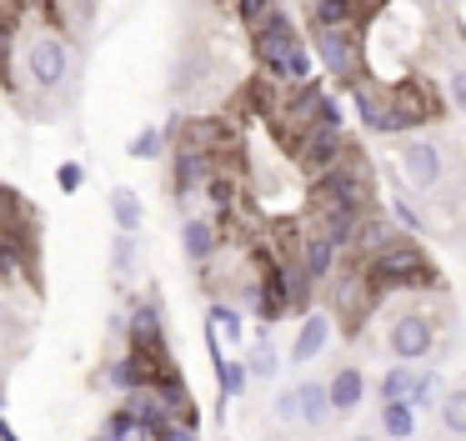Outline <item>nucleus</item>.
<instances>
[{
	"instance_id": "obj_1",
	"label": "nucleus",
	"mask_w": 466,
	"mask_h": 441,
	"mask_svg": "<svg viewBox=\"0 0 466 441\" xmlns=\"http://www.w3.org/2000/svg\"><path fill=\"white\" fill-rule=\"evenodd\" d=\"M361 276H366V286H371L376 301H386V296H436V291H441V271H436V261L426 256V246L416 236H396L391 246L366 256Z\"/></svg>"
},
{
	"instance_id": "obj_2",
	"label": "nucleus",
	"mask_w": 466,
	"mask_h": 441,
	"mask_svg": "<svg viewBox=\"0 0 466 441\" xmlns=\"http://www.w3.org/2000/svg\"><path fill=\"white\" fill-rule=\"evenodd\" d=\"M25 90L41 100H71V80H76V50L71 36L56 26H35L21 36V56H15Z\"/></svg>"
},
{
	"instance_id": "obj_3",
	"label": "nucleus",
	"mask_w": 466,
	"mask_h": 441,
	"mask_svg": "<svg viewBox=\"0 0 466 441\" xmlns=\"http://www.w3.org/2000/svg\"><path fill=\"white\" fill-rule=\"evenodd\" d=\"M306 206L316 210H331V206H351V210H376V170H371V156L351 140L341 160L321 176H311V190H306Z\"/></svg>"
},
{
	"instance_id": "obj_4",
	"label": "nucleus",
	"mask_w": 466,
	"mask_h": 441,
	"mask_svg": "<svg viewBox=\"0 0 466 441\" xmlns=\"http://www.w3.org/2000/svg\"><path fill=\"white\" fill-rule=\"evenodd\" d=\"M311 60H321V70L336 80L341 90H356L366 76V30L341 26V30H311Z\"/></svg>"
},
{
	"instance_id": "obj_5",
	"label": "nucleus",
	"mask_w": 466,
	"mask_h": 441,
	"mask_svg": "<svg viewBox=\"0 0 466 441\" xmlns=\"http://www.w3.org/2000/svg\"><path fill=\"white\" fill-rule=\"evenodd\" d=\"M326 311H331V321H341V326H346V336H361L366 316L376 311V296H371V286H366L361 261H356V256L336 261L331 281H326Z\"/></svg>"
},
{
	"instance_id": "obj_6",
	"label": "nucleus",
	"mask_w": 466,
	"mask_h": 441,
	"mask_svg": "<svg viewBox=\"0 0 466 441\" xmlns=\"http://www.w3.org/2000/svg\"><path fill=\"white\" fill-rule=\"evenodd\" d=\"M386 351L401 366H416L436 351V316L426 306H401L386 316Z\"/></svg>"
},
{
	"instance_id": "obj_7",
	"label": "nucleus",
	"mask_w": 466,
	"mask_h": 441,
	"mask_svg": "<svg viewBox=\"0 0 466 441\" xmlns=\"http://www.w3.org/2000/svg\"><path fill=\"white\" fill-rule=\"evenodd\" d=\"M246 40H251L256 70H261V76L276 86V76H281V60L291 56V46H301V30H296V15H291V10L276 5L256 30H246ZM276 90H281V86H276Z\"/></svg>"
},
{
	"instance_id": "obj_8",
	"label": "nucleus",
	"mask_w": 466,
	"mask_h": 441,
	"mask_svg": "<svg viewBox=\"0 0 466 441\" xmlns=\"http://www.w3.org/2000/svg\"><path fill=\"white\" fill-rule=\"evenodd\" d=\"M126 351H146V356H171V341H166V301L161 291H146V296L126 301Z\"/></svg>"
},
{
	"instance_id": "obj_9",
	"label": "nucleus",
	"mask_w": 466,
	"mask_h": 441,
	"mask_svg": "<svg viewBox=\"0 0 466 441\" xmlns=\"http://www.w3.org/2000/svg\"><path fill=\"white\" fill-rule=\"evenodd\" d=\"M386 100H391V116L401 130H421L431 126L436 116H441V96H436V86L426 76H396L391 86H386Z\"/></svg>"
},
{
	"instance_id": "obj_10",
	"label": "nucleus",
	"mask_w": 466,
	"mask_h": 441,
	"mask_svg": "<svg viewBox=\"0 0 466 441\" xmlns=\"http://www.w3.org/2000/svg\"><path fill=\"white\" fill-rule=\"evenodd\" d=\"M171 130V146H181V150H201V156H211V160H221V156H236V126L231 120H221V116H176V126H166Z\"/></svg>"
},
{
	"instance_id": "obj_11",
	"label": "nucleus",
	"mask_w": 466,
	"mask_h": 441,
	"mask_svg": "<svg viewBox=\"0 0 466 441\" xmlns=\"http://www.w3.org/2000/svg\"><path fill=\"white\" fill-rule=\"evenodd\" d=\"M396 176L406 180L411 190H436L446 186V176H451V166H446V150L436 146V140H401V150H396Z\"/></svg>"
},
{
	"instance_id": "obj_12",
	"label": "nucleus",
	"mask_w": 466,
	"mask_h": 441,
	"mask_svg": "<svg viewBox=\"0 0 466 441\" xmlns=\"http://www.w3.org/2000/svg\"><path fill=\"white\" fill-rule=\"evenodd\" d=\"M286 150H291V160L306 176H321V170H331L336 160L351 150V136H346V130H326V126H306Z\"/></svg>"
},
{
	"instance_id": "obj_13",
	"label": "nucleus",
	"mask_w": 466,
	"mask_h": 441,
	"mask_svg": "<svg viewBox=\"0 0 466 441\" xmlns=\"http://www.w3.org/2000/svg\"><path fill=\"white\" fill-rule=\"evenodd\" d=\"M35 266V231H31V216L0 226V286H21Z\"/></svg>"
},
{
	"instance_id": "obj_14",
	"label": "nucleus",
	"mask_w": 466,
	"mask_h": 441,
	"mask_svg": "<svg viewBox=\"0 0 466 441\" xmlns=\"http://www.w3.org/2000/svg\"><path fill=\"white\" fill-rule=\"evenodd\" d=\"M346 96H351V110H356L366 136H401V126H396V116H391V100H386V86L361 80V86L346 90Z\"/></svg>"
},
{
	"instance_id": "obj_15",
	"label": "nucleus",
	"mask_w": 466,
	"mask_h": 441,
	"mask_svg": "<svg viewBox=\"0 0 466 441\" xmlns=\"http://www.w3.org/2000/svg\"><path fill=\"white\" fill-rule=\"evenodd\" d=\"M336 336V321L326 306H311L301 316V326H296V341H291V356H286V366H311V361H321V351L331 346Z\"/></svg>"
},
{
	"instance_id": "obj_16",
	"label": "nucleus",
	"mask_w": 466,
	"mask_h": 441,
	"mask_svg": "<svg viewBox=\"0 0 466 441\" xmlns=\"http://www.w3.org/2000/svg\"><path fill=\"white\" fill-rule=\"evenodd\" d=\"M226 246H231V241H226V231L216 226L211 216H186V220H181V256L191 261L196 271H206Z\"/></svg>"
},
{
	"instance_id": "obj_17",
	"label": "nucleus",
	"mask_w": 466,
	"mask_h": 441,
	"mask_svg": "<svg viewBox=\"0 0 466 441\" xmlns=\"http://www.w3.org/2000/svg\"><path fill=\"white\" fill-rule=\"evenodd\" d=\"M216 170H221V160L201 156V150H181V146H176L171 150V196L186 206L191 196H201L206 180H211Z\"/></svg>"
},
{
	"instance_id": "obj_18",
	"label": "nucleus",
	"mask_w": 466,
	"mask_h": 441,
	"mask_svg": "<svg viewBox=\"0 0 466 441\" xmlns=\"http://www.w3.org/2000/svg\"><path fill=\"white\" fill-rule=\"evenodd\" d=\"M291 251H296V261H301V271H306V276L316 281V291H321L326 281H331L336 261H341V251H336L331 241H326L321 231L311 226V220H306V231H301V236H296V241H291Z\"/></svg>"
},
{
	"instance_id": "obj_19",
	"label": "nucleus",
	"mask_w": 466,
	"mask_h": 441,
	"mask_svg": "<svg viewBox=\"0 0 466 441\" xmlns=\"http://www.w3.org/2000/svg\"><path fill=\"white\" fill-rule=\"evenodd\" d=\"M326 401H331V416H351V411H361V401H366V371L356 366V361L336 366L331 376H326Z\"/></svg>"
},
{
	"instance_id": "obj_20",
	"label": "nucleus",
	"mask_w": 466,
	"mask_h": 441,
	"mask_svg": "<svg viewBox=\"0 0 466 441\" xmlns=\"http://www.w3.org/2000/svg\"><path fill=\"white\" fill-rule=\"evenodd\" d=\"M206 326L216 331V336H221V346L226 351H236V356H241L246 351V311L236 306V301H226V296H211V306H206Z\"/></svg>"
},
{
	"instance_id": "obj_21",
	"label": "nucleus",
	"mask_w": 466,
	"mask_h": 441,
	"mask_svg": "<svg viewBox=\"0 0 466 441\" xmlns=\"http://www.w3.org/2000/svg\"><path fill=\"white\" fill-rule=\"evenodd\" d=\"M216 416H226L231 411V401H246V391H251V371H246V361L241 356H221L216 361Z\"/></svg>"
},
{
	"instance_id": "obj_22",
	"label": "nucleus",
	"mask_w": 466,
	"mask_h": 441,
	"mask_svg": "<svg viewBox=\"0 0 466 441\" xmlns=\"http://www.w3.org/2000/svg\"><path fill=\"white\" fill-rule=\"evenodd\" d=\"M296 411H301V426L306 431H326L331 426V401H326V381H316V376H306V381H296Z\"/></svg>"
},
{
	"instance_id": "obj_23",
	"label": "nucleus",
	"mask_w": 466,
	"mask_h": 441,
	"mask_svg": "<svg viewBox=\"0 0 466 441\" xmlns=\"http://www.w3.org/2000/svg\"><path fill=\"white\" fill-rule=\"evenodd\" d=\"M386 220H391L401 236H426L431 231V220H426V210L416 206L411 190H401V180L391 186V196H386Z\"/></svg>"
},
{
	"instance_id": "obj_24",
	"label": "nucleus",
	"mask_w": 466,
	"mask_h": 441,
	"mask_svg": "<svg viewBox=\"0 0 466 441\" xmlns=\"http://www.w3.org/2000/svg\"><path fill=\"white\" fill-rule=\"evenodd\" d=\"M401 236V231L386 220V210H366L361 216V226H356V246L346 251V256H356V261H366V256H376L381 246H391V241Z\"/></svg>"
},
{
	"instance_id": "obj_25",
	"label": "nucleus",
	"mask_w": 466,
	"mask_h": 441,
	"mask_svg": "<svg viewBox=\"0 0 466 441\" xmlns=\"http://www.w3.org/2000/svg\"><path fill=\"white\" fill-rule=\"evenodd\" d=\"M106 266H111V281H116V286H131V281H136V266H141V236H126V231H116Z\"/></svg>"
},
{
	"instance_id": "obj_26",
	"label": "nucleus",
	"mask_w": 466,
	"mask_h": 441,
	"mask_svg": "<svg viewBox=\"0 0 466 441\" xmlns=\"http://www.w3.org/2000/svg\"><path fill=\"white\" fill-rule=\"evenodd\" d=\"M241 361H246V371H251V381H276V376H281V366H286L281 351H276V341L266 336V331L256 341H246Z\"/></svg>"
},
{
	"instance_id": "obj_27",
	"label": "nucleus",
	"mask_w": 466,
	"mask_h": 441,
	"mask_svg": "<svg viewBox=\"0 0 466 441\" xmlns=\"http://www.w3.org/2000/svg\"><path fill=\"white\" fill-rule=\"evenodd\" d=\"M441 396H446V376L436 366H416V376H411V391H406V406L421 416V411H436L441 406Z\"/></svg>"
},
{
	"instance_id": "obj_28",
	"label": "nucleus",
	"mask_w": 466,
	"mask_h": 441,
	"mask_svg": "<svg viewBox=\"0 0 466 441\" xmlns=\"http://www.w3.org/2000/svg\"><path fill=\"white\" fill-rule=\"evenodd\" d=\"M376 426H381L386 441H416V431H421V416H416L406 401H386V406L376 411Z\"/></svg>"
},
{
	"instance_id": "obj_29",
	"label": "nucleus",
	"mask_w": 466,
	"mask_h": 441,
	"mask_svg": "<svg viewBox=\"0 0 466 441\" xmlns=\"http://www.w3.org/2000/svg\"><path fill=\"white\" fill-rule=\"evenodd\" d=\"M91 441H156V431H151V426H141V421H136L131 411L121 406V401H116V406L106 411V426L96 431Z\"/></svg>"
},
{
	"instance_id": "obj_30",
	"label": "nucleus",
	"mask_w": 466,
	"mask_h": 441,
	"mask_svg": "<svg viewBox=\"0 0 466 441\" xmlns=\"http://www.w3.org/2000/svg\"><path fill=\"white\" fill-rule=\"evenodd\" d=\"M111 220H116V231H126V236H141L146 206H141V196H136L131 186H116L111 190Z\"/></svg>"
},
{
	"instance_id": "obj_31",
	"label": "nucleus",
	"mask_w": 466,
	"mask_h": 441,
	"mask_svg": "<svg viewBox=\"0 0 466 441\" xmlns=\"http://www.w3.org/2000/svg\"><path fill=\"white\" fill-rule=\"evenodd\" d=\"M15 56H21V20L0 15V86L15 96Z\"/></svg>"
},
{
	"instance_id": "obj_32",
	"label": "nucleus",
	"mask_w": 466,
	"mask_h": 441,
	"mask_svg": "<svg viewBox=\"0 0 466 441\" xmlns=\"http://www.w3.org/2000/svg\"><path fill=\"white\" fill-rule=\"evenodd\" d=\"M126 150H131V160H161L166 150H171V130L166 126H141Z\"/></svg>"
},
{
	"instance_id": "obj_33",
	"label": "nucleus",
	"mask_w": 466,
	"mask_h": 441,
	"mask_svg": "<svg viewBox=\"0 0 466 441\" xmlns=\"http://www.w3.org/2000/svg\"><path fill=\"white\" fill-rule=\"evenodd\" d=\"M436 416H441V431H446V436H466V386H446Z\"/></svg>"
},
{
	"instance_id": "obj_34",
	"label": "nucleus",
	"mask_w": 466,
	"mask_h": 441,
	"mask_svg": "<svg viewBox=\"0 0 466 441\" xmlns=\"http://www.w3.org/2000/svg\"><path fill=\"white\" fill-rule=\"evenodd\" d=\"M411 376H416V366H401V361H391V366L381 371V381H376V396H381V406H386V401H406V391H411Z\"/></svg>"
},
{
	"instance_id": "obj_35",
	"label": "nucleus",
	"mask_w": 466,
	"mask_h": 441,
	"mask_svg": "<svg viewBox=\"0 0 466 441\" xmlns=\"http://www.w3.org/2000/svg\"><path fill=\"white\" fill-rule=\"evenodd\" d=\"M276 5H281V0H231V10H236V20H241V30H256Z\"/></svg>"
},
{
	"instance_id": "obj_36",
	"label": "nucleus",
	"mask_w": 466,
	"mask_h": 441,
	"mask_svg": "<svg viewBox=\"0 0 466 441\" xmlns=\"http://www.w3.org/2000/svg\"><path fill=\"white\" fill-rule=\"evenodd\" d=\"M271 421L276 426H301V411H296V386L276 391L271 396Z\"/></svg>"
},
{
	"instance_id": "obj_37",
	"label": "nucleus",
	"mask_w": 466,
	"mask_h": 441,
	"mask_svg": "<svg viewBox=\"0 0 466 441\" xmlns=\"http://www.w3.org/2000/svg\"><path fill=\"white\" fill-rule=\"evenodd\" d=\"M311 126H326V130H346V110H341V96L336 90H326L321 106H316V120Z\"/></svg>"
},
{
	"instance_id": "obj_38",
	"label": "nucleus",
	"mask_w": 466,
	"mask_h": 441,
	"mask_svg": "<svg viewBox=\"0 0 466 441\" xmlns=\"http://www.w3.org/2000/svg\"><path fill=\"white\" fill-rule=\"evenodd\" d=\"M446 96L466 116V60H446Z\"/></svg>"
},
{
	"instance_id": "obj_39",
	"label": "nucleus",
	"mask_w": 466,
	"mask_h": 441,
	"mask_svg": "<svg viewBox=\"0 0 466 441\" xmlns=\"http://www.w3.org/2000/svg\"><path fill=\"white\" fill-rule=\"evenodd\" d=\"M81 186H86V166L81 160H61V166H56V190H61V196H76Z\"/></svg>"
},
{
	"instance_id": "obj_40",
	"label": "nucleus",
	"mask_w": 466,
	"mask_h": 441,
	"mask_svg": "<svg viewBox=\"0 0 466 441\" xmlns=\"http://www.w3.org/2000/svg\"><path fill=\"white\" fill-rule=\"evenodd\" d=\"M21 10H31L41 26H56V30H66L61 26V0H21Z\"/></svg>"
},
{
	"instance_id": "obj_41",
	"label": "nucleus",
	"mask_w": 466,
	"mask_h": 441,
	"mask_svg": "<svg viewBox=\"0 0 466 441\" xmlns=\"http://www.w3.org/2000/svg\"><path fill=\"white\" fill-rule=\"evenodd\" d=\"M21 216H31V210H25L21 196H15L5 180H0V226H11V220H21Z\"/></svg>"
},
{
	"instance_id": "obj_42",
	"label": "nucleus",
	"mask_w": 466,
	"mask_h": 441,
	"mask_svg": "<svg viewBox=\"0 0 466 441\" xmlns=\"http://www.w3.org/2000/svg\"><path fill=\"white\" fill-rule=\"evenodd\" d=\"M156 441H201V426H191V421H166L161 431H156Z\"/></svg>"
},
{
	"instance_id": "obj_43",
	"label": "nucleus",
	"mask_w": 466,
	"mask_h": 441,
	"mask_svg": "<svg viewBox=\"0 0 466 441\" xmlns=\"http://www.w3.org/2000/svg\"><path fill=\"white\" fill-rule=\"evenodd\" d=\"M0 441H21V431L11 426V416H5V411H0Z\"/></svg>"
},
{
	"instance_id": "obj_44",
	"label": "nucleus",
	"mask_w": 466,
	"mask_h": 441,
	"mask_svg": "<svg viewBox=\"0 0 466 441\" xmlns=\"http://www.w3.org/2000/svg\"><path fill=\"white\" fill-rule=\"evenodd\" d=\"M346 441H381V436H371V431H356V436H346Z\"/></svg>"
},
{
	"instance_id": "obj_45",
	"label": "nucleus",
	"mask_w": 466,
	"mask_h": 441,
	"mask_svg": "<svg viewBox=\"0 0 466 441\" xmlns=\"http://www.w3.org/2000/svg\"><path fill=\"white\" fill-rule=\"evenodd\" d=\"M416 441H421V436H416Z\"/></svg>"
}]
</instances>
